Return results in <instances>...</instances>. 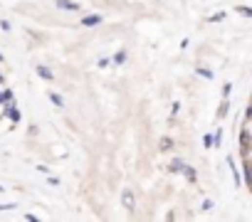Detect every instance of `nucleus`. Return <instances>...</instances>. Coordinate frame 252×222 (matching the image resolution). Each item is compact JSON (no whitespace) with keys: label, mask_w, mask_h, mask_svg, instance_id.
<instances>
[{"label":"nucleus","mask_w":252,"mask_h":222,"mask_svg":"<svg viewBox=\"0 0 252 222\" xmlns=\"http://www.w3.org/2000/svg\"><path fill=\"white\" fill-rule=\"evenodd\" d=\"M121 205H124L129 212H134V207H136V198H134V190H131V188H126V190L121 193Z\"/></svg>","instance_id":"1"},{"label":"nucleus","mask_w":252,"mask_h":222,"mask_svg":"<svg viewBox=\"0 0 252 222\" xmlns=\"http://www.w3.org/2000/svg\"><path fill=\"white\" fill-rule=\"evenodd\" d=\"M240 151H242V156L247 158V151H250V126H247V124L242 126V133H240Z\"/></svg>","instance_id":"2"},{"label":"nucleus","mask_w":252,"mask_h":222,"mask_svg":"<svg viewBox=\"0 0 252 222\" xmlns=\"http://www.w3.org/2000/svg\"><path fill=\"white\" fill-rule=\"evenodd\" d=\"M55 5H57L59 10H79V5L72 3V0H55Z\"/></svg>","instance_id":"3"},{"label":"nucleus","mask_w":252,"mask_h":222,"mask_svg":"<svg viewBox=\"0 0 252 222\" xmlns=\"http://www.w3.org/2000/svg\"><path fill=\"white\" fill-rule=\"evenodd\" d=\"M8 119H10L13 124H18V121H20V111H18V106H15V104H8Z\"/></svg>","instance_id":"4"},{"label":"nucleus","mask_w":252,"mask_h":222,"mask_svg":"<svg viewBox=\"0 0 252 222\" xmlns=\"http://www.w3.org/2000/svg\"><path fill=\"white\" fill-rule=\"evenodd\" d=\"M99 22H101V18H99V15H87V18L82 20V25H84V27H94V25H99Z\"/></svg>","instance_id":"5"},{"label":"nucleus","mask_w":252,"mask_h":222,"mask_svg":"<svg viewBox=\"0 0 252 222\" xmlns=\"http://www.w3.org/2000/svg\"><path fill=\"white\" fill-rule=\"evenodd\" d=\"M168 170H171V173H181V170H183V161H181V158H173V163L168 166Z\"/></svg>","instance_id":"6"},{"label":"nucleus","mask_w":252,"mask_h":222,"mask_svg":"<svg viewBox=\"0 0 252 222\" xmlns=\"http://www.w3.org/2000/svg\"><path fill=\"white\" fill-rule=\"evenodd\" d=\"M181 173H186V178H188V180H195V178H198L195 168H193V166H186V163H183V170H181Z\"/></svg>","instance_id":"7"},{"label":"nucleus","mask_w":252,"mask_h":222,"mask_svg":"<svg viewBox=\"0 0 252 222\" xmlns=\"http://www.w3.org/2000/svg\"><path fill=\"white\" fill-rule=\"evenodd\" d=\"M50 101H52L57 109H62V106H64V99H62L59 94H55V92H50Z\"/></svg>","instance_id":"8"},{"label":"nucleus","mask_w":252,"mask_h":222,"mask_svg":"<svg viewBox=\"0 0 252 222\" xmlns=\"http://www.w3.org/2000/svg\"><path fill=\"white\" fill-rule=\"evenodd\" d=\"M38 74H40L42 79H52V77H55V74H52V72H50L47 67H38Z\"/></svg>","instance_id":"9"},{"label":"nucleus","mask_w":252,"mask_h":222,"mask_svg":"<svg viewBox=\"0 0 252 222\" xmlns=\"http://www.w3.org/2000/svg\"><path fill=\"white\" fill-rule=\"evenodd\" d=\"M158 146H161V151H171V148H173V141L166 136V138H161V143H158Z\"/></svg>","instance_id":"10"},{"label":"nucleus","mask_w":252,"mask_h":222,"mask_svg":"<svg viewBox=\"0 0 252 222\" xmlns=\"http://www.w3.org/2000/svg\"><path fill=\"white\" fill-rule=\"evenodd\" d=\"M228 109H230V106H228V99H225V101H223V106H220V111H218V116H220V119L228 114Z\"/></svg>","instance_id":"11"},{"label":"nucleus","mask_w":252,"mask_h":222,"mask_svg":"<svg viewBox=\"0 0 252 222\" xmlns=\"http://www.w3.org/2000/svg\"><path fill=\"white\" fill-rule=\"evenodd\" d=\"M10 96H13V92H10V89H8V92H0V104H3V101H8Z\"/></svg>","instance_id":"12"},{"label":"nucleus","mask_w":252,"mask_h":222,"mask_svg":"<svg viewBox=\"0 0 252 222\" xmlns=\"http://www.w3.org/2000/svg\"><path fill=\"white\" fill-rule=\"evenodd\" d=\"M198 74H200V77H208V79H213V72H208V69H203V67L198 69Z\"/></svg>","instance_id":"13"},{"label":"nucleus","mask_w":252,"mask_h":222,"mask_svg":"<svg viewBox=\"0 0 252 222\" xmlns=\"http://www.w3.org/2000/svg\"><path fill=\"white\" fill-rule=\"evenodd\" d=\"M237 10H240V15H245V18H250V15H252V10H250L247 5H242V8H237Z\"/></svg>","instance_id":"14"},{"label":"nucleus","mask_w":252,"mask_h":222,"mask_svg":"<svg viewBox=\"0 0 252 222\" xmlns=\"http://www.w3.org/2000/svg\"><path fill=\"white\" fill-rule=\"evenodd\" d=\"M178 109H181V104H178V101H173V109H171V116H175V114H178Z\"/></svg>","instance_id":"15"},{"label":"nucleus","mask_w":252,"mask_h":222,"mask_svg":"<svg viewBox=\"0 0 252 222\" xmlns=\"http://www.w3.org/2000/svg\"><path fill=\"white\" fill-rule=\"evenodd\" d=\"M230 89H233L230 84H225V87H223V96H225V99H228V94H230Z\"/></svg>","instance_id":"16"},{"label":"nucleus","mask_w":252,"mask_h":222,"mask_svg":"<svg viewBox=\"0 0 252 222\" xmlns=\"http://www.w3.org/2000/svg\"><path fill=\"white\" fill-rule=\"evenodd\" d=\"M210 143H213V138H210V136H205V138H203V146H205V148H210Z\"/></svg>","instance_id":"17"},{"label":"nucleus","mask_w":252,"mask_h":222,"mask_svg":"<svg viewBox=\"0 0 252 222\" xmlns=\"http://www.w3.org/2000/svg\"><path fill=\"white\" fill-rule=\"evenodd\" d=\"M15 205H0V212H3V210H13Z\"/></svg>","instance_id":"18"},{"label":"nucleus","mask_w":252,"mask_h":222,"mask_svg":"<svg viewBox=\"0 0 252 222\" xmlns=\"http://www.w3.org/2000/svg\"><path fill=\"white\" fill-rule=\"evenodd\" d=\"M3 190H5V188H3V185H0V193H3Z\"/></svg>","instance_id":"19"},{"label":"nucleus","mask_w":252,"mask_h":222,"mask_svg":"<svg viewBox=\"0 0 252 222\" xmlns=\"http://www.w3.org/2000/svg\"><path fill=\"white\" fill-rule=\"evenodd\" d=\"M0 82H3V74H0Z\"/></svg>","instance_id":"20"},{"label":"nucleus","mask_w":252,"mask_h":222,"mask_svg":"<svg viewBox=\"0 0 252 222\" xmlns=\"http://www.w3.org/2000/svg\"><path fill=\"white\" fill-rule=\"evenodd\" d=\"M0 59H3V55H0Z\"/></svg>","instance_id":"21"}]
</instances>
